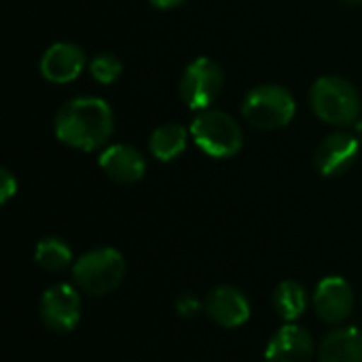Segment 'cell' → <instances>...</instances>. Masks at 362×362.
<instances>
[{
  "mask_svg": "<svg viewBox=\"0 0 362 362\" xmlns=\"http://www.w3.org/2000/svg\"><path fill=\"white\" fill-rule=\"evenodd\" d=\"M310 102L316 117L329 125H354L361 115V95L356 87L335 74L320 76L312 85Z\"/></svg>",
  "mask_w": 362,
  "mask_h": 362,
  "instance_id": "3957f363",
  "label": "cell"
},
{
  "mask_svg": "<svg viewBox=\"0 0 362 362\" xmlns=\"http://www.w3.org/2000/svg\"><path fill=\"white\" fill-rule=\"evenodd\" d=\"M318 362H362V331L339 327L327 333L318 346Z\"/></svg>",
  "mask_w": 362,
  "mask_h": 362,
  "instance_id": "5bb4252c",
  "label": "cell"
},
{
  "mask_svg": "<svg viewBox=\"0 0 362 362\" xmlns=\"http://www.w3.org/2000/svg\"><path fill=\"white\" fill-rule=\"evenodd\" d=\"M34 261L40 269H45L49 274H59V272L68 269L70 265H74L70 246L62 238H55V235H47L36 244Z\"/></svg>",
  "mask_w": 362,
  "mask_h": 362,
  "instance_id": "e0dca14e",
  "label": "cell"
},
{
  "mask_svg": "<svg viewBox=\"0 0 362 362\" xmlns=\"http://www.w3.org/2000/svg\"><path fill=\"white\" fill-rule=\"evenodd\" d=\"M341 2H346V4H361L362 0H341Z\"/></svg>",
  "mask_w": 362,
  "mask_h": 362,
  "instance_id": "603a6c76",
  "label": "cell"
},
{
  "mask_svg": "<svg viewBox=\"0 0 362 362\" xmlns=\"http://www.w3.org/2000/svg\"><path fill=\"white\" fill-rule=\"evenodd\" d=\"M98 163L110 180L121 182V185H134V182L142 180L146 174V161H144L142 153L132 144L106 146L100 153Z\"/></svg>",
  "mask_w": 362,
  "mask_h": 362,
  "instance_id": "4fadbf2b",
  "label": "cell"
},
{
  "mask_svg": "<svg viewBox=\"0 0 362 362\" xmlns=\"http://www.w3.org/2000/svg\"><path fill=\"white\" fill-rule=\"evenodd\" d=\"M314 352H316V346H314V339L308 333V329H303L295 322H286L269 339L267 350H265V361L312 362Z\"/></svg>",
  "mask_w": 362,
  "mask_h": 362,
  "instance_id": "7c38bea8",
  "label": "cell"
},
{
  "mask_svg": "<svg viewBox=\"0 0 362 362\" xmlns=\"http://www.w3.org/2000/svg\"><path fill=\"white\" fill-rule=\"evenodd\" d=\"M358 151L361 140L356 138V134L335 132L318 144L314 155L316 170L327 178L339 176L354 165V161L358 159Z\"/></svg>",
  "mask_w": 362,
  "mask_h": 362,
  "instance_id": "ba28073f",
  "label": "cell"
},
{
  "mask_svg": "<svg viewBox=\"0 0 362 362\" xmlns=\"http://www.w3.org/2000/svg\"><path fill=\"white\" fill-rule=\"evenodd\" d=\"M40 320L53 333H70L81 322V295L70 284H53L40 297Z\"/></svg>",
  "mask_w": 362,
  "mask_h": 362,
  "instance_id": "52a82bcc",
  "label": "cell"
},
{
  "mask_svg": "<svg viewBox=\"0 0 362 362\" xmlns=\"http://www.w3.org/2000/svg\"><path fill=\"white\" fill-rule=\"evenodd\" d=\"M223 85L225 74L221 66L210 57H197L185 68L178 83V93L191 110L199 112L208 110L216 102L223 91Z\"/></svg>",
  "mask_w": 362,
  "mask_h": 362,
  "instance_id": "8992f818",
  "label": "cell"
},
{
  "mask_svg": "<svg viewBox=\"0 0 362 362\" xmlns=\"http://www.w3.org/2000/svg\"><path fill=\"white\" fill-rule=\"evenodd\" d=\"M187 0H151V4L159 11H170V8H176L180 4H185Z\"/></svg>",
  "mask_w": 362,
  "mask_h": 362,
  "instance_id": "44dd1931",
  "label": "cell"
},
{
  "mask_svg": "<svg viewBox=\"0 0 362 362\" xmlns=\"http://www.w3.org/2000/svg\"><path fill=\"white\" fill-rule=\"evenodd\" d=\"M354 132H356V138H358V140L362 142V119L354 123Z\"/></svg>",
  "mask_w": 362,
  "mask_h": 362,
  "instance_id": "7402d4cb",
  "label": "cell"
},
{
  "mask_svg": "<svg viewBox=\"0 0 362 362\" xmlns=\"http://www.w3.org/2000/svg\"><path fill=\"white\" fill-rule=\"evenodd\" d=\"M191 138L212 159H229L242 151L244 136L240 123L216 108L199 110L191 121Z\"/></svg>",
  "mask_w": 362,
  "mask_h": 362,
  "instance_id": "277c9868",
  "label": "cell"
},
{
  "mask_svg": "<svg viewBox=\"0 0 362 362\" xmlns=\"http://www.w3.org/2000/svg\"><path fill=\"white\" fill-rule=\"evenodd\" d=\"M121 59L112 53H98L89 62V74L100 83V85H112L121 76Z\"/></svg>",
  "mask_w": 362,
  "mask_h": 362,
  "instance_id": "ac0fdd59",
  "label": "cell"
},
{
  "mask_svg": "<svg viewBox=\"0 0 362 362\" xmlns=\"http://www.w3.org/2000/svg\"><path fill=\"white\" fill-rule=\"evenodd\" d=\"M17 193V178L11 174V170H0V202L6 204Z\"/></svg>",
  "mask_w": 362,
  "mask_h": 362,
  "instance_id": "ffe728a7",
  "label": "cell"
},
{
  "mask_svg": "<svg viewBox=\"0 0 362 362\" xmlns=\"http://www.w3.org/2000/svg\"><path fill=\"white\" fill-rule=\"evenodd\" d=\"M297 115L293 93L282 85H259L242 102V117L259 129H280Z\"/></svg>",
  "mask_w": 362,
  "mask_h": 362,
  "instance_id": "5b68a950",
  "label": "cell"
},
{
  "mask_svg": "<svg viewBox=\"0 0 362 362\" xmlns=\"http://www.w3.org/2000/svg\"><path fill=\"white\" fill-rule=\"evenodd\" d=\"M85 53L74 42H55L40 57V74L55 85L72 83L85 70Z\"/></svg>",
  "mask_w": 362,
  "mask_h": 362,
  "instance_id": "8fae6325",
  "label": "cell"
},
{
  "mask_svg": "<svg viewBox=\"0 0 362 362\" xmlns=\"http://www.w3.org/2000/svg\"><path fill=\"white\" fill-rule=\"evenodd\" d=\"M55 136L70 148L93 153L102 148L115 129V115L106 100L83 95L66 102L55 115Z\"/></svg>",
  "mask_w": 362,
  "mask_h": 362,
  "instance_id": "6da1fadb",
  "label": "cell"
},
{
  "mask_svg": "<svg viewBox=\"0 0 362 362\" xmlns=\"http://www.w3.org/2000/svg\"><path fill=\"white\" fill-rule=\"evenodd\" d=\"M189 136H191V132H187L185 125L163 123L157 129H153L151 140H148V148H151L155 159L168 163V161L178 159L185 153Z\"/></svg>",
  "mask_w": 362,
  "mask_h": 362,
  "instance_id": "9a60e30c",
  "label": "cell"
},
{
  "mask_svg": "<svg viewBox=\"0 0 362 362\" xmlns=\"http://www.w3.org/2000/svg\"><path fill=\"white\" fill-rule=\"evenodd\" d=\"M204 310L212 322L223 329H238L250 318V303L235 286H216L208 293Z\"/></svg>",
  "mask_w": 362,
  "mask_h": 362,
  "instance_id": "30bf717a",
  "label": "cell"
},
{
  "mask_svg": "<svg viewBox=\"0 0 362 362\" xmlns=\"http://www.w3.org/2000/svg\"><path fill=\"white\" fill-rule=\"evenodd\" d=\"M314 310L327 325H341L354 310V291L348 280L339 276L325 278L314 293Z\"/></svg>",
  "mask_w": 362,
  "mask_h": 362,
  "instance_id": "9c48e42d",
  "label": "cell"
},
{
  "mask_svg": "<svg viewBox=\"0 0 362 362\" xmlns=\"http://www.w3.org/2000/svg\"><path fill=\"white\" fill-rule=\"evenodd\" d=\"M202 310V301L195 295H180L176 299V314L180 318H195Z\"/></svg>",
  "mask_w": 362,
  "mask_h": 362,
  "instance_id": "d6986e66",
  "label": "cell"
},
{
  "mask_svg": "<svg viewBox=\"0 0 362 362\" xmlns=\"http://www.w3.org/2000/svg\"><path fill=\"white\" fill-rule=\"evenodd\" d=\"M274 310L284 322H295L308 308V291L297 280H284L274 291Z\"/></svg>",
  "mask_w": 362,
  "mask_h": 362,
  "instance_id": "2e32d148",
  "label": "cell"
},
{
  "mask_svg": "<svg viewBox=\"0 0 362 362\" xmlns=\"http://www.w3.org/2000/svg\"><path fill=\"white\" fill-rule=\"evenodd\" d=\"M125 259L115 248H95L78 257L72 265L74 286L89 297H104L117 291L125 278Z\"/></svg>",
  "mask_w": 362,
  "mask_h": 362,
  "instance_id": "7a4b0ae2",
  "label": "cell"
}]
</instances>
